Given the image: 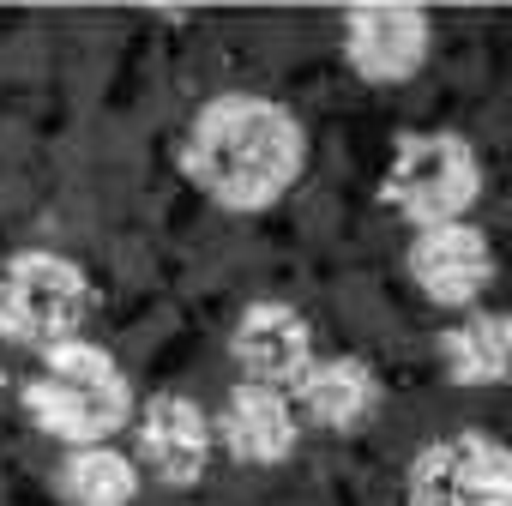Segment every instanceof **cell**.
Returning <instances> with one entry per match:
<instances>
[{
  "label": "cell",
  "instance_id": "6da1fadb",
  "mask_svg": "<svg viewBox=\"0 0 512 506\" xmlns=\"http://www.w3.org/2000/svg\"><path fill=\"white\" fill-rule=\"evenodd\" d=\"M308 169V127L260 91L211 97L181 139V175L223 211H272Z\"/></svg>",
  "mask_w": 512,
  "mask_h": 506
},
{
  "label": "cell",
  "instance_id": "7a4b0ae2",
  "mask_svg": "<svg viewBox=\"0 0 512 506\" xmlns=\"http://www.w3.org/2000/svg\"><path fill=\"white\" fill-rule=\"evenodd\" d=\"M25 410L67 452L109 446V434H121L133 422V380L121 374V362L103 344L73 338V344L43 350L37 374L25 380Z\"/></svg>",
  "mask_w": 512,
  "mask_h": 506
},
{
  "label": "cell",
  "instance_id": "3957f363",
  "mask_svg": "<svg viewBox=\"0 0 512 506\" xmlns=\"http://www.w3.org/2000/svg\"><path fill=\"white\" fill-rule=\"evenodd\" d=\"M380 199L410 229L464 223L482 199V151L452 127L398 133V145L386 157V175H380Z\"/></svg>",
  "mask_w": 512,
  "mask_h": 506
},
{
  "label": "cell",
  "instance_id": "277c9868",
  "mask_svg": "<svg viewBox=\"0 0 512 506\" xmlns=\"http://www.w3.org/2000/svg\"><path fill=\"white\" fill-rule=\"evenodd\" d=\"M97 290L79 260L55 247H25L0 266V338L19 350H55L85 332Z\"/></svg>",
  "mask_w": 512,
  "mask_h": 506
},
{
  "label": "cell",
  "instance_id": "5b68a950",
  "mask_svg": "<svg viewBox=\"0 0 512 506\" xmlns=\"http://www.w3.org/2000/svg\"><path fill=\"white\" fill-rule=\"evenodd\" d=\"M404 506H512V446L482 428L428 440L404 470Z\"/></svg>",
  "mask_w": 512,
  "mask_h": 506
},
{
  "label": "cell",
  "instance_id": "8992f818",
  "mask_svg": "<svg viewBox=\"0 0 512 506\" xmlns=\"http://www.w3.org/2000/svg\"><path fill=\"white\" fill-rule=\"evenodd\" d=\"M404 272L422 290V302L452 308V314H470V308H482V296L494 284V241L470 217L464 223L416 229L410 235V253H404Z\"/></svg>",
  "mask_w": 512,
  "mask_h": 506
},
{
  "label": "cell",
  "instance_id": "52a82bcc",
  "mask_svg": "<svg viewBox=\"0 0 512 506\" xmlns=\"http://www.w3.org/2000/svg\"><path fill=\"white\" fill-rule=\"evenodd\" d=\"M434 55V19L422 7L344 13V61L362 85H410Z\"/></svg>",
  "mask_w": 512,
  "mask_h": 506
},
{
  "label": "cell",
  "instance_id": "ba28073f",
  "mask_svg": "<svg viewBox=\"0 0 512 506\" xmlns=\"http://www.w3.org/2000/svg\"><path fill=\"white\" fill-rule=\"evenodd\" d=\"M229 356H235L241 380L296 392V380L314 362V326L290 302H253V308H241V320L229 332Z\"/></svg>",
  "mask_w": 512,
  "mask_h": 506
},
{
  "label": "cell",
  "instance_id": "9c48e42d",
  "mask_svg": "<svg viewBox=\"0 0 512 506\" xmlns=\"http://www.w3.org/2000/svg\"><path fill=\"white\" fill-rule=\"evenodd\" d=\"M133 428H139V464L169 488H193L217 452V428H211L205 404L187 392H157L133 416Z\"/></svg>",
  "mask_w": 512,
  "mask_h": 506
},
{
  "label": "cell",
  "instance_id": "30bf717a",
  "mask_svg": "<svg viewBox=\"0 0 512 506\" xmlns=\"http://www.w3.org/2000/svg\"><path fill=\"white\" fill-rule=\"evenodd\" d=\"M217 446L235 458V464H253V470H272L296 452L302 440V416H296V398L290 392H272V386H253L241 380L223 410H217Z\"/></svg>",
  "mask_w": 512,
  "mask_h": 506
},
{
  "label": "cell",
  "instance_id": "8fae6325",
  "mask_svg": "<svg viewBox=\"0 0 512 506\" xmlns=\"http://www.w3.org/2000/svg\"><path fill=\"white\" fill-rule=\"evenodd\" d=\"M386 386L374 374V362L362 356H314L308 374L296 380V416H308L326 434H356L374 422Z\"/></svg>",
  "mask_w": 512,
  "mask_h": 506
},
{
  "label": "cell",
  "instance_id": "7c38bea8",
  "mask_svg": "<svg viewBox=\"0 0 512 506\" xmlns=\"http://www.w3.org/2000/svg\"><path fill=\"white\" fill-rule=\"evenodd\" d=\"M440 368L452 386H506L512 380V314L506 308H470L440 332Z\"/></svg>",
  "mask_w": 512,
  "mask_h": 506
},
{
  "label": "cell",
  "instance_id": "4fadbf2b",
  "mask_svg": "<svg viewBox=\"0 0 512 506\" xmlns=\"http://www.w3.org/2000/svg\"><path fill=\"white\" fill-rule=\"evenodd\" d=\"M55 488H61L67 506H133V494H139V458H127L115 446H73L61 458Z\"/></svg>",
  "mask_w": 512,
  "mask_h": 506
}]
</instances>
